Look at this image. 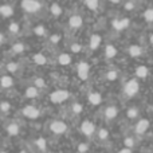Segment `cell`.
<instances>
[{
  "label": "cell",
  "mask_w": 153,
  "mask_h": 153,
  "mask_svg": "<svg viewBox=\"0 0 153 153\" xmlns=\"http://www.w3.org/2000/svg\"><path fill=\"white\" fill-rule=\"evenodd\" d=\"M86 153H89V152H86Z\"/></svg>",
  "instance_id": "48"
},
{
  "label": "cell",
  "mask_w": 153,
  "mask_h": 153,
  "mask_svg": "<svg viewBox=\"0 0 153 153\" xmlns=\"http://www.w3.org/2000/svg\"><path fill=\"white\" fill-rule=\"evenodd\" d=\"M148 128H149L148 120H140V121L137 122V125H136V132H137L138 134H143V133H145L146 130H148Z\"/></svg>",
  "instance_id": "22"
},
{
  "label": "cell",
  "mask_w": 153,
  "mask_h": 153,
  "mask_svg": "<svg viewBox=\"0 0 153 153\" xmlns=\"http://www.w3.org/2000/svg\"><path fill=\"white\" fill-rule=\"evenodd\" d=\"M102 43V36L100 34H93L89 39V48L90 51H95Z\"/></svg>",
  "instance_id": "10"
},
{
  "label": "cell",
  "mask_w": 153,
  "mask_h": 153,
  "mask_svg": "<svg viewBox=\"0 0 153 153\" xmlns=\"http://www.w3.org/2000/svg\"><path fill=\"white\" fill-rule=\"evenodd\" d=\"M144 19H145L146 22H149V23H153V8H148V10L144 11L143 13Z\"/></svg>",
  "instance_id": "32"
},
{
  "label": "cell",
  "mask_w": 153,
  "mask_h": 153,
  "mask_svg": "<svg viewBox=\"0 0 153 153\" xmlns=\"http://www.w3.org/2000/svg\"><path fill=\"white\" fill-rule=\"evenodd\" d=\"M27 50V46L24 42H20V40H18V42H15L12 45V47H11V53L13 54V55H20V54L26 53Z\"/></svg>",
  "instance_id": "14"
},
{
  "label": "cell",
  "mask_w": 153,
  "mask_h": 153,
  "mask_svg": "<svg viewBox=\"0 0 153 153\" xmlns=\"http://www.w3.org/2000/svg\"><path fill=\"white\" fill-rule=\"evenodd\" d=\"M13 13H15V11L11 4H0V16L1 18H10Z\"/></svg>",
  "instance_id": "17"
},
{
  "label": "cell",
  "mask_w": 153,
  "mask_h": 153,
  "mask_svg": "<svg viewBox=\"0 0 153 153\" xmlns=\"http://www.w3.org/2000/svg\"><path fill=\"white\" fill-rule=\"evenodd\" d=\"M71 110L74 114H81L82 110H83V106H82V103H79V102H74L71 106Z\"/></svg>",
  "instance_id": "34"
},
{
  "label": "cell",
  "mask_w": 153,
  "mask_h": 153,
  "mask_svg": "<svg viewBox=\"0 0 153 153\" xmlns=\"http://www.w3.org/2000/svg\"><path fill=\"white\" fill-rule=\"evenodd\" d=\"M122 0H110V3H113V4H118V3H121Z\"/></svg>",
  "instance_id": "44"
},
{
  "label": "cell",
  "mask_w": 153,
  "mask_h": 153,
  "mask_svg": "<svg viewBox=\"0 0 153 153\" xmlns=\"http://www.w3.org/2000/svg\"><path fill=\"white\" fill-rule=\"evenodd\" d=\"M31 59H32V62H34L35 65H38V66H45V65L48 63V58L43 53H35V54H32Z\"/></svg>",
  "instance_id": "13"
},
{
  "label": "cell",
  "mask_w": 153,
  "mask_h": 153,
  "mask_svg": "<svg viewBox=\"0 0 153 153\" xmlns=\"http://www.w3.org/2000/svg\"><path fill=\"white\" fill-rule=\"evenodd\" d=\"M128 53H129V55L133 56V58H138V56L143 55L144 50H143V47H141V46H138V45H132V46L129 47V50H128Z\"/></svg>",
  "instance_id": "20"
},
{
  "label": "cell",
  "mask_w": 153,
  "mask_h": 153,
  "mask_svg": "<svg viewBox=\"0 0 153 153\" xmlns=\"http://www.w3.org/2000/svg\"><path fill=\"white\" fill-rule=\"evenodd\" d=\"M108 136H109L108 130H106V129H100V132H98V137H100L101 140H106V138H108Z\"/></svg>",
  "instance_id": "38"
},
{
  "label": "cell",
  "mask_w": 153,
  "mask_h": 153,
  "mask_svg": "<svg viewBox=\"0 0 153 153\" xmlns=\"http://www.w3.org/2000/svg\"><path fill=\"white\" fill-rule=\"evenodd\" d=\"M117 53H118V50H117V47H116L114 45L109 43V45L105 46V56H106L108 59L116 58V56H117Z\"/></svg>",
  "instance_id": "19"
},
{
  "label": "cell",
  "mask_w": 153,
  "mask_h": 153,
  "mask_svg": "<svg viewBox=\"0 0 153 153\" xmlns=\"http://www.w3.org/2000/svg\"><path fill=\"white\" fill-rule=\"evenodd\" d=\"M149 42H151V43H152V45H153V34L151 35V38H149Z\"/></svg>",
  "instance_id": "45"
},
{
  "label": "cell",
  "mask_w": 153,
  "mask_h": 153,
  "mask_svg": "<svg viewBox=\"0 0 153 153\" xmlns=\"http://www.w3.org/2000/svg\"><path fill=\"white\" fill-rule=\"evenodd\" d=\"M48 12H50V15L53 16V18L58 19L62 16V13H63V8H62V5L59 4V3L54 1L50 4V7H48Z\"/></svg>",
  "instance_id": "9"
},
{
  "label": "cell",
  "mask_w": 153,
  "mask_h": 153,
  "mask_svg": "<svg viewBox=\"0 0 153 153\" xmlns=\"http://www.w3.org/2000/svg\"><path fill=\"white\" fill-rule=\"evenodd\" d=\"M118 153H133V152L130 151L129 148H125V149H122V151H120Z\"/></svg>",
  "instance_id": "43"
},
{
  "label": "cell",
  "mask_w": 153,
  "mask_h": 153,
  "mask_svg": "<svg viewBox=\"0 0 153 153\" xmlns=\"http://www.w3.org/2000/svg\"><path fill=\"white\" fill-rule=\"evenodd\" d=\"M117 78H118V73H117L116 70H109V71L106 73V79H108V81H116Z\"/></svg>",
  "instance_id": "35"
},
{
  "label": "cell",
  "mask_w": 153,
  "mask_h": 153,
  "mask_svg": "<svg viewBox=\"0 0 153 153\" xmlns=\"http://www.w3.org/2000/svg\"><path fill=\"white\" fill-rule=\"evenodd\" d=\"M19 132H20V126H19L18 122H10V124L7 125V133L10 136H18Z\"/></svg>",
  "instance_id": "23"
},
{
  "label": "cell",
  "mask_w": 153,
  "mask_h": 153,
  "mask_svg": "<svg viewBox=\"0 0 153 153\" xmlns=\"http://www.w3.org/2000/svg\"><path fill=\"white\" fill-rule=\"evenodd\" d=\"M10 110H11V103L8 101H1L0 102V111L7 114V113H10Z\"/></svg>",
  "instance_id": "31"
},
{
  "label": "cell",
  "mask_w": 153,
  "mask_h": 153,
  "mask_svg": "<svg viewBox=\"0 0 153 153\" xmlns=\"http://www.w3.org/2000/svg\"><path fill=\"white\" fill-rule=\"evenodd\" d=\"M32 32H34V35H36V36H39V38H45L46 35H47V30H46V27L43 26V24L35 26L34 28H32Z\"/></svg>",
  "instance_id": "25"
},
{
  "label": "cell",
  "mask_w": 153,
  "mask_h": 153,
  "mask_svg": "<svg viewBox=\"0 0 153 153\" xmlns=\"http://www.w3.org/2000/svg\"><path fill=\"white\" fill-rule=\"evenodd\" d=\"M5 70H7L10 74H15V73L19 71V63H16V62H8V63L5 65Z\"/></svg>",
  "instance_id": "28"
},
{
  "label": "cell",
  "mask_w": 153,
  "mask_h": 153,
  "mask_svg": "<svg viewBox=\"0 0 153 153\" xmlns=\"http://www.w3.org/2000/svg\"><path fill=\"white\" fill-rule=\"evenodd\" d=\"M34 86L40 90V89H45L47 85H46V81L43 78H35L34 79Z\"/></svg>",
  "instance_id": "33"
},
{
  "label": "cell",
  "mask_w": 153,
  "mask_h": 153,
  "mask_svg": "<svg viewBox=\"0 0 153 153\" xmlns=\"http://www.w3.org/2000/svg\"><path fill=\"white\" fill-rule=\"evenodd\" d=\"M78 152L79 153H86L87 152V145L86 144H79L78 145Z\"/></svg>",
  "instance_id": "41"
},
{
  "label": "cell",
  "mask_w": 153,
  "mask_h": 153,
  "mask_svg": "<svg viewBox=\"0 0 153 153\" xmlns=\"http://www.w3.org/2000/svg\"><path fill=\"white\" fill-rule=\"evenodd\" d=\"M35 144H36V146L40 151H46V148H47V143H46L45 138H38V140L35 141Z\"/></svg>",
  "instance_id": "36"
},
{
  "label": "cell",
  "mask_w": 153,
  "mask_h": 153,
  "mask_svg": "<svg viewBox=\"0 0 153 153\" xmlns=\"http://www.w3.org/2000/svg\"><path fill=\"white\" fill-rule=\"evenodd\" d=\"M117 114H118V109H117L116 106H108V108L105 109V117L108 120L116 118Z\"/></svg>",
  "instance_id": "24"
},
{
  "label": "cell",
  "mask_w": 153,
  "mask_h": 153,
  "mask_svg": "<svg viewBox=\"0 0 153 153\" xmlns=\"http://www.w3.org/2000/svg\"><path fill=\"white\" fill-rule=\"evenodd\" d=\"M137 114H138V110L136 108H132L128 110V117L129 118H134V117H137Z\"/></svg>",
  "instance_id": "37"
},
{
  "label": "cell",
  "mask_w": 153,
  "mask_h": 153,
  "mask_svg": "<svg viewBox=\"0 0 153 153\" xmlns=\"http://www.w3.org/2000/svg\"><path fill=\"white\" fill-rule=\"evenodd\" d=\"M87 101H89L91 105L97 106L102 102V97H101V94L98 91H91V93H89V95H87Z\"/></svg>",
  "instance_id": "18"
},
{
  "label": "cell",
  "mask_w": 153,
  "mask_h": 153,
  "mask_svg": "<svg viewBox=\"0 0 153 153\" xmlns=\"http://www.w3.org/2000/svg\"><path fill=\"white\" fill-rule=\"evenodd\" d=\"M22 114L30 120H36V118H39V116H40V110L34 105H26L22 109Z\"/></svg>",
  "instance_id": "5"
},
{
  "label": "cell",
  "mask_w": 153,
  "mask_h": 153,
  "mask_svg": "<svg viewBox=\"0 0 153 153\" xmlns=\"http://www.w3.org/2000/svg\"><path fill=\"white\" fill-rule=\"evenodd\" d=\"M140 90V83L137 82V79H129L124 86V93L128 97H133L136 95Z\"/></svg>",
  "instance_id": "3"
},
{
  "label": "cell",
  "mask_w": 153,
  "mask_h": 153,
  "mask_svg": "<svg viewBox=\"0 0 153 153\" xmlns=\"http://www.w3.org/2000/svg\"><path fill=\"white\" fill-rule=\"evenodd\" d=\"M50 43L51 45H54V46H56L59 42L62 40V34H59V32H55V34H53V35H50Z\"/></svg>",
  "instance_id": "30"
},
{
  "label": "cell",
  "mask_w": 153,
  "mask_h": 153,
  "mask_svg": "<svg viewBox=\"0 0 153 153\" xmlns=\"http://www.w3.org/2000/svg\"><path fill=\"white\" fill-rule=\"evenodd\" d=\"M81 132L83 133L85 136H91L93 133L95 132V126H94V124H93L91 121H83L81 124Z\"/></svg>",
  "instance_id": "11"
},
{
  "label": "cell",
  "mask_w": 153,
  "mask_h": 153,
  "mask_svg": "<svg viewBox=\"0 0 153 153\" xmlns=\"http://www.w3.org/2000/svg\"><path fill=\"white\" fill-rule=\"evenodd\" d=\"M56 62H58L61 66H69L73 62V56H71V54H69V53H61L58 55V58H56Z\"/></svg>",
  "instance_id": "15"
},
{
  "label": "cell",
  "mask_w": 153,
  "mask_h": 153,
  "mask_svg": "<svg viewBox=\"0 0 153 153\" xmlns=\"http://www.w3.org/2000/svg\"><path fill=\"white\" fill-rule=\"evenodd\" d=\"M82 48H83V46H82L81 43L74 42V43H71V45H70V53H73V54H79V53L82 51Z\"/></svg>",
  "instance_id": "29"
},
{
  "label": "cell",
  "mask_w": 153,
  "mask_h": 153,
  "mask_svg": "<svg viewBox=\"0 0 153 153\" xmlns=\"http://www.w3.org/2000/svg\"><path fill=\"white\" fill-rule=\"evenodd\" d=\"M67 23H69V28L75 31V30L82 28V26H83V18L81 15H78V13H74V15H71L69 18Z\"/></svg>",
  "instance_id": "7"
},
{
  "label": "cell",
  "mask_w": 153,
  "mask_h": 153,
  "mask_svg": "<svg viewBox=\"0 0 153 153\" xmlns=\"http://www.w3.org/2000/svg\"><path fill=\"white\" fill-rule=\"evenodd\" d=\"M130 26V20L128 18H122V19H113L111 20V27L116 31H124L128 27Z\"/></svg>",
  "instance_id": "8"
},
{
  "label": "cell",
  "mask_w": 153,
  "mask_h": 153,
  "mask_svg": "<svg viewBox=\"0 0 153 153\" xmlns=\"http://www.w3.org/2000/svg\"><path fill=\"white\" fill-rule=\"evenodd\" d=\"M83 3L90 11H97L100 7V0H83Z\"/></svg>",
  "instance_id": "27"
},
{
  "label": "cell",
  "mask_w": 153,
  "mask_h": 153,
  "mask_svg": "<svg viewBox=\"0 0 153 153\" xmlns=\"http://www.w3.org/2000/svg\"><path fill=\"white\" fill-rule=\"evenodd\" d=\"M20 8L23 12L35 15L42 11L43 3L40 0H20Z\"/></svg>",
  "instance_id": "1"
},
{
  "label": "cell",
  "mask_w": 153,
  "mask_h": 153,
  "mask_svg": "<svg viewBox=\"0 0 153 153\" xmlns=\"http://www.w3.org/2000/svg\"><path fill=\"white\" fill-rule=\"evenodd\" d=\"M124 8L126 11H133V10H134V3H133V1H126V3H125V5H124Z\"/></svg>",
  "instance_id": "40"
},
{
  "label": "cell",
  "mask_w": 153,
  "mask_h": 153,
  "mask_svg": "<svg viewBox=\"0 0 153 153\" xmlns=\"http://www.w3.org/2000/svg\"><path fill=\"white\" fill-rule=\"evenodd\" d=\"M0 153H7V152H4V151H1V152H0Z\"/></svg>",
  "instance_id": "47"
},
{
  "label": "cell",
  "mask_w": 153,
  "mask_h": 153,
  "mask_svg": "<svg viewBox=\"0 0 153 153\" xmlns=\"http://www.w3.org/2000/svg\"><path fill=\"white\" fill-rule=\"evenodd\" d=\"M4 40H5V38H4V35H3V32H0V46L4 43Z\"/></svg>",
  "instance_id": "42"
},
{
  "label": "cell",
  "mask_w": 153,
  "mask_h": 153,
  "mask_svg": "<svg viewBox=\"0 0 153 153\" xmlns=\"http://www.w3.org/2000/svg\"><path fill=\"white\" fill-rule=\"evenodd\" d=\"M124 144L126 145V148H132V146H134V140L133 138H125V141H124Z\"/></svg>",
  "instance_id": "39"
},
{
  "label": "cell",
  "mask_w": 153,
  "mask_h": 153,
  "mask_svg": "<svg viewBox=\"0 0 153 153\" xmlns=\"http://www.w3.org/2000/svg\"><path fill=\"white\" fill-rule=\"evenodd\" d=\"M76 74H78V78L81 81H86L90 74V65L85 61H81L76 65Z\"/></svg>",
  "instance_id": "4"
},
{
  "label": "cell",
  "mask_w": 153,
  "mask_h": 153,
  "mask_svg": "<svg viewBox=\"0 0 153 153\" xmlns=\"http://www.w3.org/2000/svg\"><path fill=\"white\" fill-rule=\"evenodd\" d=\"M50 130L54 134H63L67 132V124L61 120H55L50 124Z\"/></svg>",
  "instance_id": "6"
},
{
  "label": "cell",
  "mask_w": 153,
  "mask_h": 153,
  "mask_svg": "<svg viewBox=\"0 0 153 153\" xmlns=\"http://www.w3.org/2000/svg\"><path fill=\"white\" fill-rule=\"evenodd\" d=\"M7 30H8V34L10 35H12V36H18V35L20 34V30H22L20 23L16 22V20H11L7 26Z\"/></svg>",
  "instance_id": "12"
},
{
  "label": "cell",
  "mask_w": 153,
  "mask_h": 153,
  "mask_svg": "<svg viewBox=\"0 0 153 153\" xmlns=\"http://www.w3.org/2000/svg\"><path fill=\"white\" fill-rule=\"evenodd\" d=\"M13 86V78L8 74L0 76V87L1 89H11Z\"/></svg>",
  "instance_id": "16"
},
{
  "label": "cell",
  "mask_w": 153,
  "mask_h": 153,
  "mask_svg": "<svg viewBox=\"0 0 153 153\" xmlns=\"http://www.w3.org/2000/svg\"><path fill=\"white\" fill-rule=\"evenodd\" d=\"M149 74V70L146 66H144V65H141V66H138L137 69H136V75L138 76V78H146Z\"/></svg>",
  "instance_id": "26"
},
{
  "label": "cell",
  "mask_w": 153,
  "mask_h": 153,
  "mask_svg": "<svg viewBox=\"0 0 153 153\" xmlns=\"http://www.w3.org/2000/svg\"><path fill=\"white\" fill-rule=\"evenodd\" d=\"M40 94V90L38 89V87L35 86H28L26 89V91H24V95H26L27 98H31V100H34V98H38Z\"/></svg>",
  "instance_id": "21"
},
{
  "label": "cell",
  "mask_w": 153,
  "mask_h": 153,
  "mask_svg": "<svg viewBox=\"0 0 153 153\" xmlns=\"http://www.w3.org/2000/svg\"><path fill=\"white\" fill-rule=\"evenodd\" d=\"M69 98H70V93L63 89L55 90V91H53L50 94V101L53 103H63L65 101H67Z\"/></svg>",
  "instance_id": "2"
},
{
  "label": "cell",
  "mask_w": 153,
  "mask_h": 153,
  "mask_svg": "<svg viewBox=\"0 0 153 153\" xmlns=\"http://www.w3.org/2000/svg\"><path fill=\"white\" fill-rule=\"evenodd\" d=\"M19 153H28V152H27V151H20Z\"/></svg>",
  "instance_id": "46"
}]
</instances>
